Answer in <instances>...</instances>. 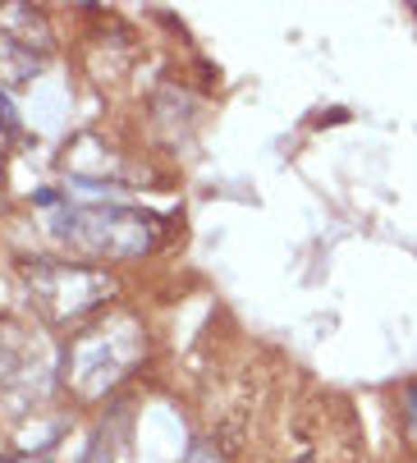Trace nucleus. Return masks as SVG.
<instances>
[{
  "instance_id": "obj_1",
  "label": "nucleus",
  "mask_w": 417,
  "mask_h": 463,
  "mask_svg": "<svg viewBox=\"0 0 417 463\" xmlns=\"http://www.w3.org/2000/svg\"><path fill=\"white\" fill-rule=\"evenodd\" d=\"M55 239L88 257H143L161 221L143 207H119V203H88V207H64L55 216Z\"/></svg>"
},
{
  "instance_id": "obj_2",
  "label": "nucleus",
  "mask_w": 417,
  "mask_h": 463,
  "mask_svg": "<svg viewBox=\"0 0 417 463\" xmlns=\"http://www.w3.org/2000/svg\"><path fill=\"white\" fill-rule=\"evenodd\" d=\"M137 363H143V330L128 317H110L106 326H88L64 354V376L74 381V394L92 400V394L115 390Z\"/></svg>"
},
{
  "instance_id": "obj_3",
  "label": "nucleus",
  "mask_w": 417,
  "mask_h": 463,
  "mask_svg": "<svg viewBox=\"0 0 417 463\" xmlns=\"http://www.w3.org/2000/svg\"><path fill=\"white\" fill-rule=\"evenodd\" d=\"M28 294L37 298V307L60 321V326H79V321H92L106 298H110V276L101 271H88V267H42L28 271Z\"/></svg>"
},
{
  "instance_id": "obj_4",
  "label": "nucleus",
  "mask_w": 417,
  "mask_h": 463,
  "mask_svg": "<svg viewBox=\"0 0 417 463\" xmlns=\"http://www.w3.org/2000/svg\"><path fill=\"white\" fill-rule=\"evenodd\" d=\"M0 128H5V134H19V110H14V101L5 97V88H0Z\"/></svg>"
},
{
  "instance_id": "obj_5",
  "label": "nucleus",
  "mask_w": 417,
  "mask_h": 463,
  "mask_svg": "<svg viewBox=\"0 0 417 463\" xmlns=\"http://www.w3.org/2000/svg\"><path fill=\"white\" fill-rule=\"evenodd\" d=\"M408 418H412V422H417V385H412V390H408Z\"/></svg>"
}]
</instances>
